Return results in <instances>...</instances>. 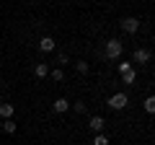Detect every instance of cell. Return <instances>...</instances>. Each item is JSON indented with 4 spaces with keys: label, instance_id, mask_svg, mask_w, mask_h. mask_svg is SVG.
<instances>
[{
    "label": "cell",
    "instance_id": "6",
    "mask_svg": "<svg viewBox=\"0 0 155 145\" xmlns=\"http://www.w3.org/2000/svg\"><path fill=\"white\" fill-rule=\"evenodd\" d=\"M88 127L93 130V135H96V132H104V127H106V119L101 117V114H93V117L88 119Z\"/></svg>",
    "mask_w": 155,
    "mask_h": 145
},
{
    "label": "cell",
    "instance_id": "17",
    "mask_svg": "<svg viewBox=\"0 0 155 145\" xmlns=\"http://www.w3.org/2000/svg\"><path fill=\"white\" fill-rule=\"evenodd\" d=\"M129 70H134L132 62H119V75H124V72H129Z\"/></svg>",
    "mask_w": 155,
    "mask_h": 145
},
{
    "label": "cell",
    "instance_id": "15",
    "mask_svg": "<svg viewBox=\"0 0 155 145\" xmlns=\"http://www.w3.org/2000/svg\"><path fill=\"white\" fill-rule=\"evenodd\" d=\"M142 106H145V112H147V114H153V112H155V96H147Z\"/></svg>",
    "mask_w": 155,
    "mask_h": 145
},
{
    "label": "cell",
    "instance_id": "14",
    "mask_svg": "<svg viewBox=\"0 0 155 145\" xmlns=\"http://www.w3.org/2000/svg\"><path fill=\"white\" fill-rule=\"evenodd\" d=\"M134 80H137V72H134V70H129V72H124V75H122V83H127V86H132Z\"/></svg>",
    "mask_w": 155,
    "mask_h": 145
},
{
    "label": "cell",
    "instance_id": "10",
    "mask_svg": "<svg viewBox=\"0 0 155 145\" xmlns=\"http://www.w3.org/2000/svg\"><path fill=\"white\" fill-rule=\"evenodd\" d=\"M16 130H18L16 119H3V132L5 135H16Z\"/></svg>",
    "mask_w": 155,
    "mask_h": 145
},
{
    "label": "cell",
    "instance_id": "16",
    "mask_svg": "<svg viewBox=\"0 0 155 145\" xmlns=\"http://www.w3.org/2000/svg\"><path fill=\"white\" fill-rule=\"evenodd\" d=\"M70 109L75 114H85V101H75V104H70Z\"/></svg>",
    "mask_w": 155,
    "mask_h": 145
},
{
    "label": "cell",
    "instance_id": "8",
    "mask_svg": "<svg viewBox=\"0 0 155 145\" xmlns=\"http://www.w3.org/2000/svg\"><path fill=\"white\" fill-rule=\"evenodd\" d=\"M47 75H49V65H47V62H36V65H34V78H47Z\"/></svg>",
    "mask_w": 155,
    "mask_h": 145
},
{
    "label": "cell",
    "instance_id": "5",
    "mask_svg": "<svg viewBox=\"0 0 155 145\" xmlns=\"http://www.w3.org/2000/svg\"><path fill=\"white\" fill-rule=\"evenodd\" d=\"M132 62H137V65H147V62H150V49L137 47V49L132 52Z\"/></svg>",
    "mask_w": 155,
    "mask_h": 145
},
{
    "label": "cell",
    "instance_id": "18",
    "mask_svg": "<svg viewBox=\"0 0 155 145\" xmlns=\"http://www.w3.org/2000/svg\"><path fill=\"white\" fill-rule=\"evenodd\" d=\"M57 62H60V65H67L70 60H67V55H65V52H60V55H57Z\"/></svg>",
    "mask_w": 155,
    "mask_h": 145
},
{
    "label": "cell",
    "instance_id": "4",
    "mask_svg": "<svg viewBox=\"0 0 155 145\" xmlns=\"http://www.w3.org/2000/svg\"><path fill=\"white\" fill-rule=\"evenodd\" d=\"M36 47H39V52H44V55H49V52H54V49H57V42H54V36L44 34V36H41V39L36 42Z\"/></svg>",
    "mask_w": 155,
    "mask_h": 145
},
{
    "label": "cell",
    "instance_id": "13",
    "mask_svg": "<svg viewBox=\"0 0 155 145\" xmlns=\"http://www.w3.org/2000/svg\"><path fill=\"white\" fill-rule=\"evenodd\" d=\"M91 145H109V137H106L104 132H96V135H93V143H91Z\"/></svg>",
    "mask_w": 155,
    "mask_h": 145
},
{
    "label": "cell",
    "instance_id": "12",
    "mask_svg": "<svg viewBox=\"0 0 155 145\" xmlns=\"http://www.w3.org/2000/svg\"><path fill=\"white\" fill-rule=\"evenodd\" d=\"M75 67H78V72H80V75H88V72H91V65H88L85 60H78Z\"/></svg>",
    "mask_w": 155,
    "mask_h": 145
},
{
    "label": "cell",
    "instance_id": "9",
    "mask_svg": "<svg viewBox=\"0 0 155 145\" xmlns=\"http://www.w3.org/2000/svg\"><path fill=\"white\" fill-rule=\"evenodd\" d=\"M13 114H16V106L13 104H0V117L3 119H13Z\"/></svg>",
    "mask_w": 155,
    "mask_h": 145
},
{
    "label": "cell",
    "instance_id": "7",
    "mask_svg": "<svg viewBox=\"0 0 155 145\" xmlns=\"http://www.w3.org/2000/svg\"><path fill=\"white\" fill-rule=\"evenodd\" d=\"M52 112H54V114H65V112H70V101H67L65 96L54 99V104H52Z\"/></svg>",
    "mask_w": 155,
    "mask_h": 145
},
{
    "label": "cell",
    "instance_id": "1",
    "mask_svg": "<svg viewBox=\"0 0 155 145\" xmlns=\"http://www.w3.org/2000/svg\"><path fill=\"white\" fill-rule=\"evenodd\" d=\"M122 52H124V44H122L119 39H106V47H104L106 60H119V57H122Z\"/></svg>",
    "mask_w": 155,
    "mask_h": 145
},
{
    "label": "cell",
    "instance_id": "2",
    "mask_svg": "<svg viewBox=\"0 0 155 145\" xmlns=\"http://www.w3.org/2000/svg\"><path fill=\"white\" fill-rule=\"evenodd\" d=\"M106 104H109L114 112H122V109H127L129 96L124 93V91H116V93H111V96H109V101H106Z\"/></svg>",
    "mask_w": 155,
    "mask_h": 145
},
{
    "label": "cell",
    "instance_id": "3",
    "mask_svg": "<svg viewBox=\"0 0 155 145\" xmlns=\"http://www.w3.org/2000/svg\"><path fill=\"white\" fill-rule=\"evenodd\" d=\"M119 29H122L124 34H137V31H140V18H134V16H124L122 21H119Z\"/></svg>",
    "mask_w": 155,
    "mask_h": 145
},
{
    "label": "cell",
    "instance_id": "11",
    "mask_svg": "<svg viewBox=\"0 0 155 145\" xmlns=\"http://www.w3.org/2000/svg\"><path fill=\"white\" fill-rule=\"evenodd\" d=\"M49 78L54 80V83H62V80H65V70H62V67H54V70H49Z\"/></svg>",
    "mask_w": 155,
    "mask_h": 145
},
{
    "label": "cell",
    "instance_id": "19",
    "mask_svg": "<svg viewBox=\"0 0 155 145\" xmlns=\"http://www.w3.org/2000/svg\"><path fill=\"white\" fill-rule=\"evenodd\" d=\"M65 145H72V143H65Z\"/></svg>",
    "mask_w": 155,
    "mask_h": 145
}]
</instances>
